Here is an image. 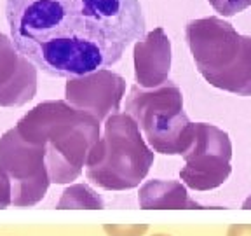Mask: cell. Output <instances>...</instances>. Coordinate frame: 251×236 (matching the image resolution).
<instances>
[{
    "label": "cell",
    "instance_id": "6da1fadb",
    "mask_svg": "<svg viewBox=\"0 0 251 236\" xmlns=\"http://www.w3.org/2000/svg\"><path fill=\"white\" fill-rule=\"evenodd\" d=\"M16 49L51 77L108 68L145 37L140 0H7Z\"/></svg>",
    "mask_w": 251,
    "mask_h": 236
},
{
    "label": "cell",
    "instance_id": "7a4b0ae2",
    "mask_svg": "<svg viewBox=\"0 0 251 236\" xmlns=\"http://www.w3.org/2000/svg\"><path fill=\"white\" fill-rule=\"evenodd\" d=\"M101 122L67 100L35 105L18 121L16 130L25 140L46 147V165L54 184L77 180L87 156L101 138Z\"/></svg>",
    "mask_w": 251,
    "mask_h": 236
},
{
    "label": "cell",
    "instance_id": "3957f363",
    "mask_svg": "<svg viewBox=\"0 0 251 236\" xmlns=\"http://www.w3.org/2000/svg\"><path fill=\"white\" fill-rule=\"evenodd\" d=\"M199 74L213 88L251 96V37L237 33L222 18H201L185 27Z\"/></svg>",
    "mask_w": 251,
    "mask_h": 236
},
{
    "label": "cell",
    "instance_id": "277c9868",
    "mask_svg": "<svg viewBox=\"0 0 251 236\" xmlns=\"http://www.w3.org/2000/svg\"><path fill=\"white\" fill-rule=\"evenodd\" d=\"M155 152L127 112L110 116L86 161V177L106 191H127L149 175Z\"/></svg>",
    "mask_w": 251,
    "mask_h": 236
},
{
    "label": "cell",
    "instance_id": "5b68a950",
    "mask_svg": "<svg viewBox=\"0 0 251 236\" xmlns=\"http://www.w3.org/2000/svg\"><path fill=\"white\" fill-rule=\"evenodd\" d=\"M126 112L138 122L155 152L183 156L194 142V126L183 110V94L168 81L153 89L134 84L126 98Z\"/></svg>",
    "mask_w": 251,
    "mask_h": 236
},
{
    "label": "cell",
    "instance_id": "8992f818",
    "mask_svg": "<svg viewBox=\"0 0 251 236\" xmlns=\"http://www.w3.org/2000/svg\"><path fill=\"white\" fill-rule=\"evenodd\" d=\"M0 172L11 182L14 206L40 203L51 184L46 147L25 140L16 128L0 137Z\"/></svg>",
    "mask_w": 251,
    "mask_h": 236
},
{
    "label": "cell",
    "instance_id": "52a82bcc",
    "mask_svg": "<svg viewBox=\"0 0 251 236\" xmlns=\"http://www.w3.org/2000/svg\"><path fill=\"white\" fill-rule=\"evenodd\" d=\"M180 178L194 191H211L224 185L232 172V142L227 131L208 122H196L194 142L183 154Z\"/></svg>",
    "mask_w": 251,
    "mask_h": 236
},
{
    "label": "cell",
    "instance_id": "ba28073f",
    "mask_svg": "<svg viewBox=\"0 0 251 236\" xmlns=\"http://www.w3.org/2000/svg\"><path fill=\"white\" fill-rule=\"evenodd\" d=\"M124 93V77L108 68L72 77L65 84L67 102L75 109L94 116L100 122L106 121L110 116L119 114Z\"/></svg>",
    "mask_w": 251,
    "mask_h": 236
},
{
    "label": "cell",
    "instance_id": "9c48e42d",
    "mask_svg": "<svg viewBox=\"0 0 251 236\" xmlns=\"http://www.w3.org/2000/svg\"><path fill=\"white\" fill-rule=\"evenodd\" d=\"M39 68L0 31V107H21L37 93Z\"/></svg>",
    "mask_w": 251,
    "mask_h": 236
},
{
    "label": "cell",
    "instance_id": "30bf717a",
    "mask_svg": "<svg viewBox=\"0 0 251 236\" xmlns=\"http://www.w3.org/2000/svg\"><path fill=\"white\" fill-rule=\"evenodd\" d=\"M134 79L143 89H153L169 81L171 70V40L164 28L157 27L134 42Z\"/></svg>",
    "mask_w": 251,
    "mask_h": 236
},
{
    "label": "cell",
    "instance_id": "8fae6325",
    "mask_svg": "<svg viewBox=\"0 0 251 236\" xmlns=\"http://www.w3.org/2000/svg\"><path fill=\"white\" fill-rule=\"evenodd\" d=\"M138 203L147 210H178V208H206L188 196L187 185L180 180H147L140 187Z\"/></svg>",
    "mask_w": 251,
    "mask_h": 236
},
{
    "label": "cell",
    "instance_id": "7c38bea8",
    "mask_svg": "<svg viewBox=\"0 0 251 236\" xmlns=\"http://www.w3.org/2000/svg\"><path fill=\"white\" fill-rule=\"evenodd\" d=\"M105 203L100 194L87 184H74L63 191L56 208H103Z\"/></svg>",
    "mask_w": 251,
    "mask_h": 236
},
{
    "label": "cell",
    "instance_id": "4fadbf2b",
    "mask_svg": "<svg viewBox=\"0 0 251 236\" xmlns=\"http://www.w3.org/2000/svg\"><path fill=\"white\" fill-rule=\"evenodd\" d=\"M211 7L225 18H230L243 12L251 5V0H209Z\"/></svg>",
    "mask_w": 251,
    "mask_h": 236
},
{
    "label": "cell",
    "instance_id": "5bb4252c",
    "mask_svg": "<svg viewBox=\"0 0 251 236\" xmlns=\"http://www.w3.org/2000/svg\"><path fill=\"white\" fill-rule=\"evenodd\" d=\"M108 236H143L149 229L145 224H112L103 228Z\"/></svg>",
    "mask_w": 251,
    "mask_h": 236
},
{
    "label": "cell",
    "instance_id": "9a60e30c",
    "mask_svg": "<svg viewBox=\"0 0 251 236\" xmlns=\"http://www.w3.org/2000/svg\"><path fill=\"white\" fill-rule=\"evenodd\" d=\"M12 205V187L9 178L0 172V210Z\"/></svg>",
    "mask_w": 251,
    "mask_h": 236
},
{
    "label": "cell",
    "instance_id": "2e32d148",
    "mask_svg": "<svg viewBox=\"0 0 251 236\" xmlns=\"http://www.w3.org/2000/svg\"><path fill=\"white\" fill-rule=\"evenodd\" d=\"M227 236H251V224H232Z\"/></svg>",
    "mask_w": 251,
    "mask_h": 236
},
{
    "label": "cell",
    "instance_id": "e0dca14e",
    "mask_svg": "<svg viewBox=\"0 0 251 236\" xmlns=\"http://www.w3.org/2000/svg\"><path fill=\"white\" fill-rule=\"evenodd\" d=\"M243 208H248V210L251 208V196H248L246 200H244V203H243Z\"/></svg>",
    "mask_w": 251,
    "mask_h": 236
},
{
    "label": "cell",
    "instance_id": "ac0fdd59",
    "mask_svg": "<svg viewBox=\"0 0 251 236\" xmlns=\"http://www.w3.org/2000/svg\"><path fill=\"white\" fill-rule=\"evenodd\" d=\"M153 236H169V235H153Z\"/></svg>",
    "mask_w": 251,
    "mask_h": 236
}]
</instances>
